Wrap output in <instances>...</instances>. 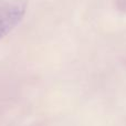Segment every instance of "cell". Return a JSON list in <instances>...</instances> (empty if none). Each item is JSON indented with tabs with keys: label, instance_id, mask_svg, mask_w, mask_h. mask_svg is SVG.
I'll return each mask as SVG.
<instances>
[{
	"label": "cell",
	"instance_id": "obj_1",
	"mask_svg": "<svg viewBox=\"0 0 126 126\" xmlns=\"http://www.w3.org/2000/svg\"><path fill=\"white\" fill-rule=\"evenodd\" d=\"M27 0H0V39L12 31L24 17Z\"/></svg>",
	"mask_w": 126,
	"mask_h": 126
}]
</instances>
